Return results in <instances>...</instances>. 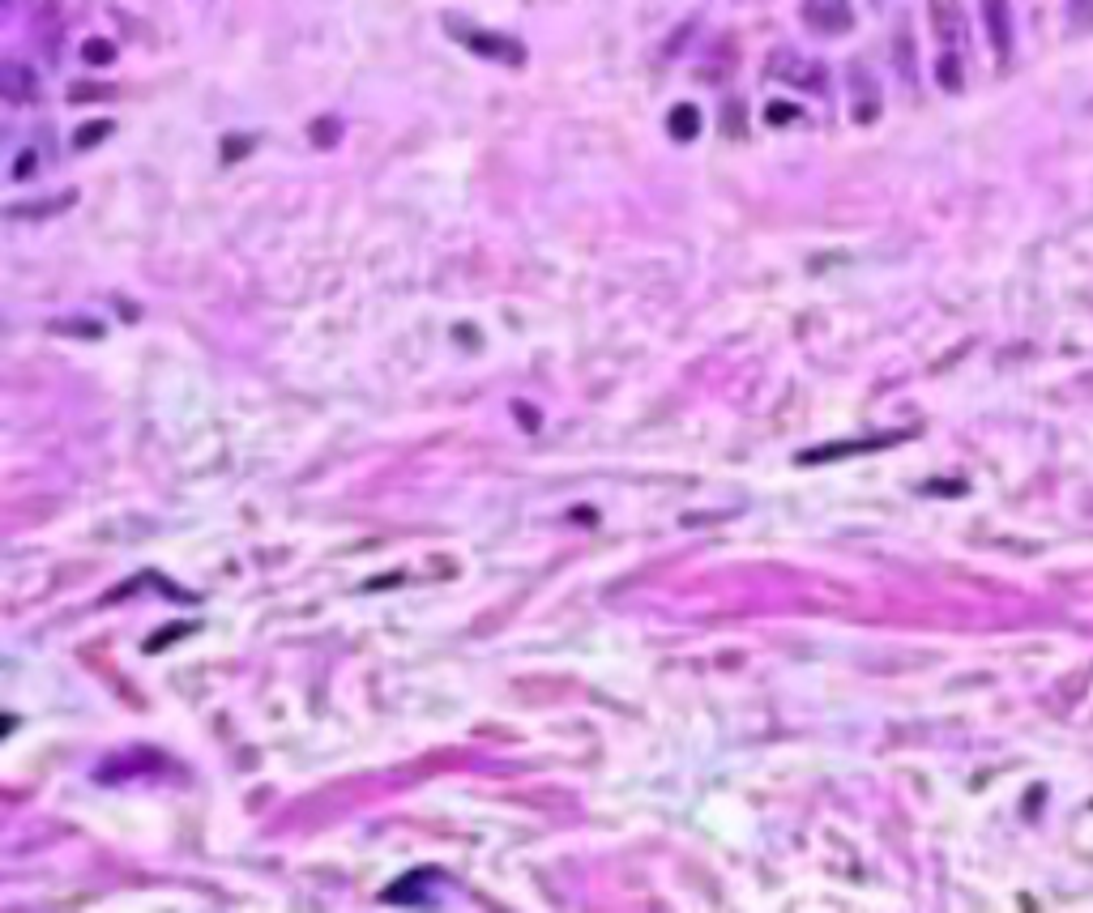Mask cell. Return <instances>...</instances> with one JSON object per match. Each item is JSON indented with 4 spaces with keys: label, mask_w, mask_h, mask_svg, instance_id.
<instances>
[{
    "label": "cell",
    "mask_w": 1093,
    "mask_h": 913,
    "mask_svg": "<svg viewBox=\"0 0 1093 913\" xmlns=\"http://www.w3.org/2000/svg\"><path fill=\"white\" fill-rule=\"evenodd\" d=\"M795 116H799L795 107H782V103H773V107H769V120H773V124H782V120H795Z\"/></svg>",
    "instance_id": "cell-5"
},
{
    "label": "cell",
    "mask_w": 1093,
    "mask_h": 913,
    "mask_svg": "<svg viewBox=\"0 0 1093 913\" xmlns=\"http://www.w3.org/2000/svg\"><path fill=\"white\" fill-rule=\"evenodd\" d=\"M107 128H112V124H90V128H82V133H77V146H90V141H94V137H103Z\"/></svg>",
    "instance_id": "cell-3"
},
{
    "label": "cell",
    "mask_w": 1093,
    "mask_h": 913,
    "mask_svg": "<svg viewBox=\"0 0 1093 913\" xmlns=\"http://www.w3.org/2000/svg\"><path fill=\"white\" fill-rule=\"evenodd\" d=\"M423 875H427V871H419L415 879H410V875H406V879H402V884H393V888L385 892V901H398V905H402V896H410V905H427V892L419 888V879H423Z\"/></svg>",
    "instance_id": "cell-2"
},
{
    "label": "cell",
    "mask_w": 1093,
    "mask_h": 913,
    "mask_svg": "<svg viewBox=\"0 0 1093 913\" xmlns=\"http://www.w3.org/2000/svg\"><path fill=\"white\" fill-rule=\"evenodd\" d=\"M696 133H701L696 107H675V111H671V137H675V141H692Z\"/></svg>",
    "instance_id": "cell-1"
},
{
    "label": "cell",
    "mask_w": 1093,
    "mask_h": 913,
    "mask_svg": "<svg viewBox=\"0 0 1093 913\" xmlns=\"http://www.w3.org/2000/svg\"><path fill=\"white\" fill-rule=\"evenodd\" d=\"M86 60H112V47L94 39V43H86Z\"/></svg>",
    "instance_id": "cell-4"
}]
</instances>
